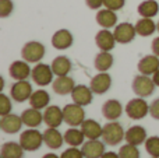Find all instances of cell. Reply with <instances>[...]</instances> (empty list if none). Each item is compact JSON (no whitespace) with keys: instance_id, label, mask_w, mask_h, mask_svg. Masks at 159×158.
Masks as SVG:
<instances>
[{"instance_id":"obj_25","label":"cell","mask_w":159,"mask_h":158,"mask_svg":"<svg viewBox=\"0 0 159 158\" xmlns=\"http://www.w3.org/2000/svg\"><path fill=\"white\" fill-rule=\"evenodd\" d=\"M96 22L101 25L102 28H112L116 27L117 24V16L113 10H109V8H103V10H99L96 13Z\"/></svg>"},{"instance_id":"obj_33","label":"cell","mask_w":159,"mask_h":158,"mask_svg":"<svg viewBox=\"0 0 159 158\" xmlns=\"http://www.w3.org/2000/svg\"><path fill=\"white\" fill-rule=\"evenodd\" d=\"M138 146L134 144H127L121 146L120 150H119V157L120 158H140V151H138Z\"/></svg>"},{"instance_id":"obj_24","label":"cell","mask_w":159,"mask_h":158,"mask_svg":"<svg viewBox=\"0 0 159 158\" xmlns=\"http://www.w3.org/2000/svg\"><path fill=\"white\" fill-rule=\"evenodd\" d=\"M43 142L49 148L57 150V148H60L61 146H63L64 136L60 132H57L56 128H48L43 133Z\"/></svg>"},{"instance_id":"obj_7","label":"cell","mask_w":159,"mask_h":158,"mask_svg":"<svg viewBox=\"0 0 159 158\" xmlns=\"http://www.w3.org/2000/svg\"><path fill=\"white\" fill-rule=\"evenodd\" d=\"M53 76H55V73L52 70V66H48L45 63H38L32 69V73H31V78L39 87H46L49 84H52Z\"/></svg>"},{"instance_id":"obj_6","label":"cell","mask_w":159,"mask_h":158,"mask_svg":"<svg viewBox=\"0 0 159 158\" xmlns=\"http://www.w3.org/2000/svg\"><path fill=\"white\" fill-rule=\"evenodd\" d=\"M63 115H64V122L67 125H70L71 128H78L85 120V111L82 109L81 105H78L75 102L67 104L63 108Z\"/></svg>"},{"instance_id":"obj_34","label":"cell","mask_w":159,"mask_h":158,"mask_svg":"<svg viewBox=\"0 0 159 158\" xmlns=\"http://www.w3.org/2000/svg\"><path fill=\"white\" fill-rule=\"evenodd\" d=\"M145 150L151 157H159V137L151 136L145 142Z\"/></svg>"},{"instance_id":"obj_28","label":"cell","mask_w":159,"mask_h":158,"mask_svg":"<svg viewBox=\"0 0 159 158\" xmlns=\"http://www.w3.org/2000/svg\"><path fill=\"white\" fill-rule=\"evenodd\" d=\"M24 148L20 143H14V142H7L2 146V158H22L24 157Z\"/></svg>"},{"instance_id":"obj_40","label":"cell","mask_w":159,"mask_h":158,"mask_svg":"<svg viewBox=\"0 0 159 158\" xmlns=\"http://www.w3.org/2000/svg\"><path fill=\"white\" fill-rule=\"evenodd\" d=\"M85 4H87L91 10H99L101 6L103 4V0H85Z\"/></svg>"},{"instance_id":"obj_35","label":"cell","mask_w":159,"mask_h":158,"mask_svg":"<svg viewBox=\"0 0 159 158\" xmlns=\"http://www.w3.org/2000/svg\"><path fill=\"white\" fill-rule=\"evenodd\" d=\"M11 101L6 94H0V115H8L11 114Z\"/></svg>"},{"instance_id":"obj_14","label":"cell","mask_w":159,"mask_h":158,"mask_svg":"<svg viewBox=\"0 0 159 158\" xmlns=\"http://www.w3.org/2000/svg\"><path fill=\"white\" fill-rule=\"evenodd\" d=\"M8 73H10V77L14 78L16 81L18 80H27L28 77L32 73V69L30 67L28 62L25 60H16L10 64V69H8Z\"/></svg>"},{"instance_id":"obj_29","label":"cell","mask_w":159,"mask_h":158,"mask_svg":"<svg viewBox=\"0 0 159 158\" xmlns=\"http://www.w3.org/2000/svg\"><path fill=\"white\" fill-rule=\"evenodd\" d=\"M135 31L141 36H149L157 31V24H155V21L152 18L143 17V18H140L135 22Z\"/></svg>"},{"instance_id":"obj_37","label":"cell","mask_w":159,"mask_h":158,"mask_svg":"<svg viewBox=\"0 0 159 158\" xmlns=\"http://www.w3.org/2000/svg\"><path fill=\"white\" fill-rule=\"evenodd\" d=\"M124 4H126V0H103L105 7L113 11H117L120 8H123Z\"/></svg>"},{"instance_id":"obj_27","label":"cell","mask_w":159,"mask_h":158,"mask_svg":"<svg viewBox=\"0 0 159 158\" xmlns=\"http://www.w3.org/2000/svg\"><path fill=\"white\" fill-rule=\"evenodd\" d=\"M50 102V95L45 90H36L30 98V105L35 109H46Z\"/></svg>"},{"instance_id":"obj_42","label":"cell","mask_w":159,"mask_h":158,"mask_svg":"<svg viewBox=\"0 0 159 158\" xmlns=\"http://www.w3.org/2000/svg\"><path fill=\"white\" fill-rule=\"evenodd\" d=\"M101 158H120V157H119V153H113V151H109V153H105Z\"/></svg>"},{"instance_id":"obj_20","label":"cell","mask_w":159,"mask_h":158,"mask_svg":"<svg viewBox=\"0 0 159 158\" xmlns=\"http://www.w3.org/2000/svg\"><path fill=\"white\" fill-rule=\"evenodd\" d=\"M123 114V106L117 100H107L102 105V115L107 120H117Z\"/></svg>"},{"instance_id":"obj_9","label":"cell","mask_w":159,"mask_h":158,"mask_svg":"<svg viewBox=\"0 0 159 158\" xmlns=\"http://www.w3.org/2000/svg\"><path fill=\"white\" fill-rule=\"evenodd\" d=\"M113 34H115L116 42H119V44H130L131 41H134L135 35H138L135 31V25L130 24V22L117 24L115 27Z\"/></svg>"},{"instance_id":"obj_3","label":"cell","mask_w":159,"mask_h":158,"mask_svg":"<svg viewBox=\"0 0 159 158\" xmlns=\"http://www.w3.org/2000/svg\"><path fill=\"white\" fill-rule=\"evenodd\" d=\"M46 49L45 45L38 41H30L22 46L21 49V56L25 62L28 63H39L43 59Z\"/></svg>"},{"instance_id":"obj_45","label":"cell","mask_w":159,"mask_h":158,"mask_svg":"<svg viewBox=\"0 0 159 158\" xmlns=\"http://www.w3.org/2000/svg\"><path fill=\"white\" fill-rule=\"evenodd\" d=\"M157 31H158V32H159V21L157 22Z\"/></svg>"},{"instance_id":"obj_36","label":"cell","mask_w":159,"mask_h":158,"mask_svg":"<svg viewBox=\"0 0 159 158\" xmlns=\"http://www.w3.org/2000/svg\"><path fill=\"white\" fill-rule=\"evenodd\" d=\"M14 10V4L11 0H0V17L6 18L8 17Z\"/></svg>"},{"instance_id":"obj_11","label":"cell","mask_w":159,"mask_h":158,"mask_svg":"<svg viewBox=\"0 0 159 158\" xmlns=\"http://www.w3.org/2000/svg\"><path fill=\"white\" fill-rule=\"evenodd\" d=\"M43 122L48 128H56L57 129L59 126L64 122L63 109H60L57 105L48 106L43 112Z\"/></svg>"},{"instance_id":"obj_43","label":"cell","mask_w":159,"mask_h":158,"mask_svg":"<svg viewBox=\"0 0 159 158\" xmlns=\"http://www.w3.org/2000/svg\"><path fill=\"white\" fill-rule=\"evenodd\" d=\"M152 80H154V83H155V86L159 87V70L157 73H155L154 76H152Z\"/></svg>"},{"instance_id":"obj_8","label":"cell","mask_w":159,"mask_h":158,"mask_svg":"<svg viewBox=\"0 0 159 158\" xmlns=\"http://www.w3.org/2000/svg\"><path fill=\"white\" fill-rule=\"evenodd\" d=\"M32 86L30 81L27 80H18L11 86L10 88V95L14 101L17 102H25L30 101L31 95H32Z\"/></svg>"},{"instance_id":"obj_39","label":"cell","mask_w":159,"mask_h":158,"mask_svg":"<svg viewBox=\"0 0 159 158\" xmlns=\"http://www.w3.org/2000/svg\"><path fill=\"white\" fill-rule=\"evenodd\" d=\"M149 115H151L154 119L159 120V98L154 100L149 105Z\"/></svg>"},{"instance_id":"obj_18","label":"cell","mask_w":159,"mask_h":158,"mask_svg":"<svg viewBox=\"0 0 159 158\" xmlns=\"http://www.w3.org/2000/svg\"><path fill=\"white\" fill-rule=\"evenodd\" d=\"M74 87H75L74 78L69 77V76H59V77H56V80H53V83H52L53 91L59 95L71 94Z\"/></svg>"},{"instance_id":"obj_15","label":"cell","mask_w":159,"mask_h":158,"mask_svg":"<svg viewBox=\"0 0 159 158\" xmlns=\"http://www.w3.org/2000/svg\"><path fill=\"white\" fill-rule=\"evenodd\" d=\"M95 44L101 50L110 52V50L115 48V45H116L115 34L110 32L107 28H103V30H101L95 35Z\"/></svg>"},{"instance_id":"obj_10","label":"cell","mask_w":159,"mask_h":158,"mask_svg":"<svg viewBox=\"0 0 159 158\" xmlns=\"http://www.w3.org/2000/svg\"><path fill=\"white\" fill-rule=\"evenodd\" d=\"M89 87L93 91V94L102 95L109 91L110 87H112V77H110V74H107L106 72H99L98 74L91 78Z\"/></svg>"},{"instance_id":"obj_30","label":"cell","mask_w":159,"mask_h":158,"mask_svg":"<svg viewBox=\"0 0 159 158\" xmlns=\"http://www.w3.org/2000/svg\"><path fill=\"white\" fill-rule=\"evenodd\" d=\"M113 62L115 60H113L112 53L101 50V52L95 56L93 64H95V69L98 70V72H107V70L113 66Z\"/></svg>"},{"instance_id":"obj_17","label":"cell","mask_w":159,"mask_h":158,"mask_svg":"<svg viewBox=\"0 0 159 158\" xmlns=\"http://www.w3.org/2000/svg\"><path fill=\"white\" fill-rule=\"evenodd\" d=\"M73 42H74V38H73V34L70 32L69 30H59V31H56L52 36L53 48L59 49V50L69 49L73 45Z\"/></svg>"},{"instance_id":"obj_46","label":"cell","mask_w":159,"mask_h":158,"mask_svg":"<svg viewBox=\"0 0 159 158\" xmlns=\"http://www.w3.org/2000/svg\"><path fill=\"white\" fill-rule=\"evenodd\" d=\"M151 158H159V157H151Z\"/></svg>"},{"instance_id":"obj_38","label":"cell","mask_w":159,"mask_h":158,"mask_svg":"<svg viewBox=\"0 0 159 158\" xmlns=\"http://www.w3.org/2000/svg\"><path fill=\"white\" fill-rule=\"evenodd\" d=\"M60 158H84V154H82V151L78 150L77 147H70V148H67L66 151L61 153Z\"/></svg>"},{"instance_id":"obj_2","label":"cell","mask_w":159,"mask_h":158,"mask_svg":"<svg viewBox=\"0 0 159 158\" xmlns=\"http://www.w3.org/2000/svg\"><path fill=\"white\" fill-rule=\"evenodd\" d=\"M126 137V132H124L123 126L116 120H110L109 123L103 126V134L102 139L106 144L109 146H117L119 143L123 142V139Z\"/></svg>"},{"instance_id":"obj_16","label":"cell","mask_w":159,"mask_h":158,"mask_svg":"<svg viewBox=\"0 0 159 158\" xmlns=\"http://www.w3.org/2000/svg\"><path fill=\"white\" fill-rule=\"evenodd\" d=\"M105 144L98 140H88L87 143L81 146V151L84 154V158H101L105 154Z\"/></svg>"},{"instance_id":"obj_31","label":"cell","mask_w":159,"mask_h":158,"mask_svg":"<svg viewBox=\"0 0 159 158\" xmlns=\"http://www.w3.org/2000/svg\"><path fill=\"white\" fill-rule=\"evenodd\" d=\"M84 139H85V134L82 133L81 129H77V128L67 129L66 133H64V143H67L71 147L82 146L84 144Z\"/></svg>"},{"instance_id":"obj_5","label":"cell","mask_w":159,"mask_h":158,"mask_svg":"<svg viewBox=\"0 0 159 158\" xmlns=\"http://www.w3.org/2000/svg\"><path fill=\"white\" fill-rule=\"evenodd\" d=\"M126 111L127 116L130 119H134V120H140V119H144L147 115L149 114V105L147 104V101L144 98L138 97V98H134V100L129 101L124 108Z\"/></svg>"},{"instance_id":"obj_32","label":"cell","mask_w":159,"mask_h":158,"mask_svg":"<svg viewBox=\"0 0 159 158\" xmlns=\"http://www.w3.org/2000/svg\"><path fill=\"white\" fill-rule=\"evenodd\" d=\"M137 11L141 17L152 18V17H155L159 13V4L157 0H145V2L138 4Z\"/></svg>"},{"instance_id":"obj_1","label":"cell","mask_w":159,"mask_h":158,"mask_svg":"<svg viewBox=\"0 0 159 158\" xmlns=\"http://www.w3.org/2000/svg\"><path fill=\"white\" fill-rule=\"evenodd\" d=\"M43 133L34 128H30L24 130L20 136V144L22 146L25 151H36L43 144Z\"/></svg>"},{"instance_id":"obj_21","label":"cell","mask_w":159,"mask_h":158,"mask_svg":"<svg viewBox=\"0 0 159 158\" xmlns=\"http://www.w3.org/2000/svg\"><path fill=\"white\" fill-rule=\"evenodd\" d=\"M21 119H22V123L28 128H39L43 122V114L41 112V109H35L31 106L30 109H25L22 111L21 114Z\"/></svg>"},{"instance_id":"obj_41","label":"cell","mask_w":159,"mask_h":158,"mask_svg":"<svg viewBox=\"0 0 159 158\" xmlns=\"http://www.w3.org/2000/svg\"><path fill=\"white\" fill-rule=\"evenodd\" d=\"M151 49H152V53H154V55H157L158 58H159V36H158V38H155L154 41H152Z\"/></svg>"},{"instance_id":"obj_19","label":"cell","mask_w":159,"mask_h":158,"mask_svg":"<svg viewBox=\"0 0 159 158\" xmlns=\"http://www.w3.org/2000/svg\"><path fill=\"white\" fill-rule=\"evenodd\" d=\"M138 72L145 76H154L159 70V58L157 55H148L144 56L138 62Z\"/></svg>"},{"instance_id":"obj_4","label":"cell","mask_w":159,"mask_h":158,"mask_svg":"<svg viewBox=\"0 0 159 158\" xmlns=\"http://www.w3.org/2000/svg\"><path fill=\"white\" fill-rule=\"evenodd\" d=\"M155 87L157 86H155L154 80L149 78V76H145V74L135 76L131 83V88L134 91V94L141 98H147L149 95H152L155 91Z\"/></svg>"},{"instance_id":"obj_13","label":"cell","mask_w":159,"mask_h":158,"mask_svg":"<svg viewBox=\"0 0 159 158\" xmlns=\"http://www.w3.org/2000/svg\"><path fill=\"white\" fill-rule=\"evenodd\" d=\"M93 98V91L91 90V87H87L84 84H80V86H75L74 90L71 92V100L73 102L78 104L81 106H87L92 102Z\"/></svg>"},{"instance_id":"obj_22","label":"cell","mask_w":159,"mask_h":158,"mask_svg":"<svg viewBox=\"0 0 159 158\" xmlns=\"http://www.w3.org/2000/svg\"><path fill=\"white\" fill-rule=\"evenodd\" d=\"M81 130L88 140H98L103 134V126L93 119H85L81 125Z\"/></svg>"},{"instance_id":"obj_44","label":"cell","mask_w":159,"mask_h":158,"mask_svg":"<svg viewBox=\"0 0 159 158\" xmlns=\"http://www.w3.org/2000/svg\"><path fill=\"white\" fill-rule=\"evenodd\" d=\"M42 158H60V157H57L56 154H53V153H48V154H45Z\"/></svg>"},{"instance_id":"obj_23","label":"cell","mask_w":159,"mask_h":158,"mask_svg":"<svg viewBox=\"0 0 159 158\" xmlns=\"http://www.w3.org/2000/svg\"><path fill=\"white\" fill-rule=\"evenodd\" d=\"M127 143L134 146H140L147 142V130L140 125L131 126L126 130V137H124Z\"/></svg>"},{"instance_id":"obj_12","label":"cell","mask_w":159,"mask_h":158,"mask_svg":"<svg viewBox=\"0 0 159 158\" xmlns=\"http://www.w3.org/2000/svg\"><path fill=\"white\" fill-rule=\"evenodd\" d=\"M22 119L21 116L14 114H8V115H3L0 119V129L7 134H14L18 133L22 128Z\"/></svg>"},{"instance_id":"obj_26","label":"cell","mask_w":159,"mask_h":158,"mask_svg":"<svg viewBox=\"0 0 159 158\" xmlns=\"http://www.w3.org/2000/svg\"><path fill=\"white\" fill-rule=\"evenodd\" d=\"M52 70L55 73V76H67L70 72H71V60H70L67 56H57V58L53 59L52 62Z\"/></svg>"}]
</instances>
